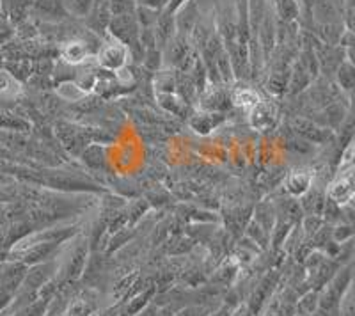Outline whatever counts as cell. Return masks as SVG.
<instances>
[{
  "label": "cell",
  "mask_w": 355,
  "mask_h": 316,
  "mask_svg": "<svg viewBox=\"0 0 355 316\" xmlns=\"http://www.w3.org/2000/svg\"><path fill=\"white\" fill-rule=\"evenodd\" d=\"M330 196L338 203H347L352 197V175L341 176V179H338L330 188Z\"/></svg>",
  "instance_id": "7"
},
{
  "label": "cell",
  "mask_w": 355,
  "mask_h": 316,
  "mask_svg": "<svg viewBox=\"0 0 355 316\" xmlns=\"http://www.w3.org/2000/svg\"><path fill=\"white\" fill-rule=\"evenodd\" d=\"M332 237H334V241H345L347 238H352V228H348V226H343V228H338L334 229V233H332Z\"/></svg>",
  "instance_id": "15"
},
{
  "label": "cell",
  "mask_w": 355,
  "mask_h": 316,
  "mask_svg": "<svg viewBox=\"0 0 355 316\" xmlns=\"http://www.w3.org/2000/svg\"><path fill=\"white\" fill-rule=\"evenodd\" d=\"M63 57L66 59L68 63L71 64H77V63H82L85 59V55H88V50H85V45L84 43H68V45H64L63 48Z\"/></svg>",
  "instance_id": "8"
},
{
  "label": "cell",
  "mask_w": 355,
  "mask_h": 316,
  "mask_svg": "<svg viewBox=\"0 0 355 316\" xmlns=\"http://www.w3.org/2000/svg\"><path fill=\"white\" fill-rule=\"evenodd\" d=\"M234 103L240 105V107H254L258 103V95H256L252 89H242V91H236L233 96Z\"/></svg>",
  "instance_id": "10"
},
{
  "label": "cell",
  "mask_w": 355,
  "mask_h": 316,
  "mask_svg": "<svg viewBox=\"0 0 355 316\" xmlns=\"http://www.w3.org/2000/svg\"><path fill=\"white\" fill-rule=\"evenodd\" d=\"M0 126L2 128H20V126H23V123L20 119L9 117L8 114H0Z\"/></svg>",
  "instance_id": "13"
},
{
  "label": "cell",
  "mask_w": 355,
  "mask_h": 316,
  "mask_svg": "<svg viewBox=\"0 0 355 316\" xmlns=\"http://www.w3.org/2000/svg\"><path fill=\"white\" fill-rule=\"evenodd\" d=\"M311 178H313V175H310L307 171H302V169L301 171H293L292 175L288 176V179H286L288 190L293 192V194H302V192H305L310 188Z\"/></svg>",
  "instance_id": "5"
},
{
  "label": "cell",
  "mask_w": 355,
  "mask_h": 316,
  "mask_svg": "<svg viewBox=\"0 0 355 316\" xmlns=\"http://www.w3.org/2000/svg\"><path fill=\"white\" fill-rule=\"evenodd\" d=\"M85 263H88V241L82 240L79 246L73 247V250L68 256L66 263L63 266V274H61V281H75L80 277V274L84 272Z\"/></svg>",
  "instance_id": "1"
},
{
  "label": "cell",
  "mask_w": 355,
  "mask_h": 316,
  "mask_svg": "<svg viewBox=\"0 0 355 316\" xmlns=\"http://www.w3.org/2000/svg\"><path fill=\"white\" fill-rule=\"evenodd\" d=\"M249 237H251L252 240H256V244H259L261 247H267L268 235L265 233L263 229H261V226H258L256 222L249 226Z\"/></svg>",
  "instance_id": "11"
},
{
  "label": "cell",
  "mask_w": 355,
  "mask_h": 316,
  "mask_svg": "<svg viewBox=\"0 0 355 316\" xmlns=\"http://www.w3.org/2000/svg\"><path fill=\"white\" fill-rule=\"evenodd\" d=\"M59 96L61 98H64V100L68 101H77L80 100L82 96H85V91L82 88H80L79 83H63L61 88H59Z\"/></svg>",
  "instance_id": "9"
},
{
  "label": "cell",
  "mask_w": 355,
  "mask_h": 316,
  "mask_svg": "<svg viewBox=\"0 0 355 316\" xmlns=\"http://www.w3.org/2000/svg\"><path fill=\"white\" fill-rule=\"evenodd\" d=\"M89 4H91V0H73V6H75L79 13H84L85 9L89 8Z\"/></svg>",
  "instance_id": "16"
},
{
  "label": "cell",
  "mask_w": 355,
  "mask_h": 316,
  "mask_svg": "<svg viewBox=\"0 0 355 316\" xmlns=\"http://www.w3.org/2000/svg\"><path fill=\"white\" fill-rule=\"evenodd\" d=\"M162 2H165V0H142V4H144V6H150L151 9L159 8V6L162 4Z\"/></svg>",
  "instance_id": "18"
},
{
  "label": "cell",
  "mask_w": 355,
  "mask_h": 316,
  "mask_svg": "<svg viewBox=\"0 0 355 316\" xmlns=\"http://www.w3.org/2000/svg\"><path fill=\"white\" fill-rule=\"evenodd\" d=\"M181 2H183V0H174V4H172L171 8H176V6H178V4H181Z\"/></svg>",
  "instance_id": "19"
},
{
  "label": "cell",
  "mask_w": 355,
  "mask_h": 316,
  "mask_svg": "<svg viewBox=\"0 0 355 316\" xmlns=\"http://www.w3.org/2000/svg\"><path fill=\"white\" fill-rule=\"evenodd\" d=\"M126 61V48L119 43H110L101 50L100 63L110 70H119Z\"/></svg>",
  "instance_id": "4"
},
{
  "label": "cell",
  "mask_w": 355,
  "mask_h": 316,
  "mask_svg": "<svg viewBox=\"0 0 355 316\" xmlns=\"http://www.w3.org/2000/svg\"><path fill=\"white\" fill-rule=\"evenodd\" d=\"M210 308H205V306H190V308L181 309L180 313H176L174 316H208Z\"/></svg>",
  "instance_id": "12"
},
{
  "label": "cell",
  "mask_w": 355,
  "mask_h": 316,
  "mask_svg": "<svg viewBox=\"0 0 355 316\" xmlns=\"http://www.w3.org/2000/svg\"><path fill=\"white\" fill-rule=\"evenodd\" d=\"M339 80L343 82V86L347 89H350L352 86V68L350 66H341V70H339Z\"/></svg>",
  "instance_id": "14"
},
{
  "label": "cell",
  "mask_w": 355,
  "mask_h": 316,
  "mask_svg": "<svg viewBox=\"0 0 355 316\" xmlns=\"http://www.w3.org/2000/svg\"><path fill=\"white\" fill-rule=\"evenodd\" d=\"M277 119V110L276 107L270 103V101H258L252 108L251 114V121L252 126L261 132H267V130L274 128Z\"/></svg>",
  "instance_id": "2"
},
{
  "label": "cell",
  "mask_w": 355,
  "mask_h": 316,
  "mask_svg": "<svg viewBox=\"0 0 355 316\" xmlns=\"http://www.w3.org/2000/svg\"><path fill=\"white\" fill-rule=\"evenodd\" d=\"M110 29H112V34H116V38L125 39V41L132 43V45H137L135 43V36H137V27H135L134 20L128 13L116 14L110 23Z\"/></svg>",
  "instance_id": "3"
},
{
  "label": "cell",
  "mask_w": 355,
  "mask_h": 316,
  "mask_svg": "<svg viewBox=\"0 0 355 316\" xmlns=\"http://www.w3.org/2000/svg\"><path fill=\"white\" fill-rule=\"evenodd\" d=\"M318 309V291L311 290L307 291L301 300H297V308H295V315L298 316H311L314 315Z\"/></svg>",
  "instance_id": "6"
},
{
  "label": "cell",
  "mask_w": 355,
  "mask_h": 316,
  "mask_svg": "<svg viewBox=\"0 0 355 316\" xmlns=\"http://www.w3.org/2000/svg\"><path fill=\"white\" fill-rule=\"evenodd\" d=\"M231 316H252V315H251V311L247 309V306H242V308L233 309V313H231Z\"/></svg>",
  "instance_id": "17"
}]
</instances>
